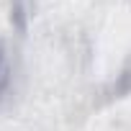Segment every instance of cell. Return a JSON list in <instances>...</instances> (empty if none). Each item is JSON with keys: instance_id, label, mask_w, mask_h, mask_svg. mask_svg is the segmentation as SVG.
Returning a JSON list of instances; mask_svg holds the SVG:
<instances>
[{"instance_id": "obj_1", "label": "cell", "mask_w": 131, "mask_h": 131, "mask_svg": "<svg viewBox=\"0 0 131 131\" xmlns=\"http://www.w3.org/2000/svg\"><path fill=\"white\" fill-rule=\"evenodd\" d=\"M0 85H3V54H0Z\"/></svg>"}]
</instances>
